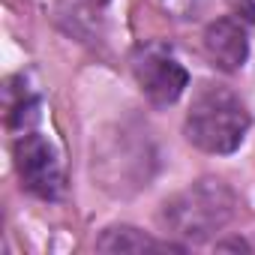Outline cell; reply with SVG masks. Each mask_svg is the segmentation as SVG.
I'll use <instances>...</instances> for the list:
<instances>
[{
    "label": "cell",
    "instance_id": "cell-6",
    "mask_svg": "<svg viewBox=\"0 0 255 255\" xmlns=\"http://www.w3.org/2000/svg\"><path fill=\"white\" fill-rule=\"evenodd\" d=\"M96 249L99 252H168V249H180V246L162 243L135 225H111L99 234Z\"/></svg>",
    "mask_w": 255,
    "mask_h": 255
},
{
    "label": "cell",
    "instance_id": "cell-5",
    "mask_svg": "<svg viewBox=\"0 0 255 255\" xmlns=\"http://www.w3.org/2000/svg\"><path fill=\"white\" fill-rule=\"evenodd\" d=\"M204 51L207 57L222 69V72H237L243 69V63L249 60V39L243 24H237L234 18H216L204 27Z\"/></svg>",
    "mask_w": 255,
    "mask_h": 255
},
{
    "label": "cell",
    "instance_id": "cell-1",
    "mask_svg": "<svg viewBox=\"0 0 255 255\" xmlns=\"http://www.w3.org/2000/svg\"><path fill=\"white\" fill-rule=\"evenodd\" d=\"M186 138L204 153H234L249 132V111L225 84H201L186 111Z\"/></svg>",
    "mask_w": 255,
    "mask_h": 255
},
{
    "label": "cell",
    "instance_id": "cell-3",
    "mask_svg": "<svg viewBox=\"0 0 255 255\" xmlns=\"http://www.w3.org/2000/svg\"><path fill=\"white\" fill-rule=\"evenodd\" d=\"M12 156H15V171L21 177V186L30 195L42 201H54L63 195V162L57 147L45 135L24 132L15 141Z\"/></svg>",
    "mask_w": 255,
    "mask_h": 255
},
{
    "label": "cell",
    "instance_id": "cell-4",
    "mask_svg": "<svg viewBox=\"0 0 255 255\" xmlns=\"http://www.w3.org/2000/svg\"><path fill=\"white\" fill-rule=\"evenodd\" d=\"M132 75L153 105H174L189 87L186 66L162 45H141L132 57Z\"/></svg>",
    "mask_w": 255,
    "mask_h": 255
},
{
    "label": "cell",
    "instance_id": "cell-2",
    "mask_svg": "<svg viewBox=\"0 0 255 255\" xmlns=\"http://www.w3.org/2000/svg\"><path fill=\"white\" fill-rule=\"evenodd\" d=\"M234 210H237L234 189L219 177H201L186 189H180L177 195H171L162 204L159 219L174 237L186 243H204L234 219Z\"/></svg>",
    "mask_w": 255,
    "mask_h": 255
},
{
    "label": "cell",
    "instance_id": "cell-7",
    "mask_svg": "<svg viewBox=\"0 0 255 255\" xmlns=\"http://www.w3.org/2000/svg\"><path fill=\"white\" fill-rule=\"evenodd\" d=\"M87 3H90V6H105L108 0H87Z\"/></svg>",
    "mask_w": 255,
    "mask_h": 255
}]
</instances>
